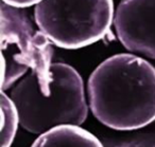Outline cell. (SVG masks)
Listing matches in <instances>:
<instances>
[{"label":"cell","mask_w":155,"mask_h":147,"mask_svg":"<svg viewBox=\"0 0 155 147\" xmlns=\"http://www.w3.org/2000/svg\"><path fill=\"white\" fill-rule=\"evenodd\" d=\"M94 117L113 130L127 131L155 122V68L133 54L102 62L87 83Z\"/></svg>","instance_id":"6da1fadb"},{"label":"cell","mask_w":155,"mask_h":147,"mask_svg":"<svg viewBox=\"0 0 155 147\" xmlns=\"http://www.w3.org/2000/svg\"><path fill=\"white\" fill-rule=\"evenodd\" d=\"M10 97L18 110L20 126L34 134L63 125L80 126L88 114L82 77L63 62L51 65L45 81L31 71L12 89Z\"/></svg>","instance_id":"7a4b0ae2"},{"label":"cell","mask_w":155,"mask_h":147,"mask_svg":"<svg viewBox=\"0 0 155 147\" xmlns=\"http://www.w3.org/2000/svg\"><path fill=\"white\" fill-rule=\"evenodd\" d=\"M38 30L53 45L75 50L102 39L114 24L113 0H43L35 7Z\"/></svg>","instance_id":"3957f363"},{"label":"cell","mask_w":155,"mask_h":147,"mask_svg":"<svg viewBox=\"0 0 155 147\" xmlns=\"http://www.w3.org/2000/svg\"><path fill=\"white\" fill-rule=\"evenodd\" d=\"M1 53L3 72L1 90L9 89L28 70L45 81L50 77L53 50L51 41L41 31L33 28L22 9L1 2Z\"/></svg>","instance_id":"277c9868"},{"label":"cell","mask_w":155,"mask_h":147,"mask_svg":"<svg viewBox=\"0 0 155 147\" xmlns=\"http://www.w3.org/2000/svg\"><path fill=\"white\" fill-rule=\"evenodd\" d=\"M114 27L125 49L155 59V0H122Z\"/></svg>","instance_id":"5b68a950"},{"label":"cell","mask_w":155,"mask_h":147,"mask_svg":"<svg viewBox=\"0 0 155 147\" xmlns=\"http://www.w3.org/2000/svg\"><path fill=\"white\" fill-rule=\"evenodd\" d=\"M31 147H104L91 132L80 126L63 125L39 134Z\"/></svg>","instance_id":"8992f818"},{"label":"cell","mask_w":155,"mask_h":147,"mask_svg":"<svg viewBox=\"0 0 155 147\" xmlns=\"http://www.w3.org/2000/svg\"><path fill=\"white\" fill-rule=\"evenodd\" d=\"M150 125L127 131L114 130L104 133L100 141L104 147H155V125Z\"/></svg>","instance_id":"52a82bcc"},{"label":"cell","mask_w":155,"mask_h":147,"mask_svg":"<svg viewBox=\"0 0 155 147\" xmlns=\"http://www.w3.org/2000/svg\"><path fill=\"white\" fill-rule=\"evenodd\" d=\"M1 144L0 147H11L18 125L20 124L19 114L15 104L5 91H1Z\"/></svg>","instance_id":"ba28073f"},{"label":"cell","mask_w":155,"mask_h":147,"mask_svg":"<svg viewBox=\"0 0 155 147\" xmlns=\"http://www.w3.org/2000/svg\"><path fill=\"white\" fill-rule=\"evenodd\" d=\"M43 0H1V2L5 3L7 5L16 9H26V8L32 7V5H37Z\"/></svg>","instance_id":"9c48e42d"}]
</instances>
